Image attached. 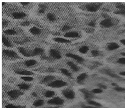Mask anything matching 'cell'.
I'll use <instances>...</instances> for the list:
<instances>
[{
	"label": "cell",
	"mask_w": 125,
	"mask_h": 108,
	"mask_svg": "<svg viewBox=\"0 0 125 108\" xmlns=\"http://www.w3.org/2000/svg\"><path fill=\"white\" fill-rule=\"evenodd\" d=\"M101 5L100 3H91L86 4L85 7L87 11L91 13H94L98 11Z\"/></svg>",
	"instance_id": "obj_1"
},
{
	"label": "cell",
	"mask_w": 125,
	"mask_h": 108,
	"mask_svg": "<svg viewBox=\"0 0 125 108\" xmlns=\"http://www.w3.org/2000/svg\"><path fill=\"white\" fill-rule=\"evenodd\" d=\"M3 54L8 57L12 59H19L20 57L17 53L14 51L8 49H4L2 51Z\"/></svg>",
	"instance_id": "obj_2"
},
{
	"label": "cell",
	"mask_w": 125,
	"mask_h": 108,
	"mask_svg": "<svg viewBox=\"0 0 125 108\" xmlns=\"http://www.w3.org/2000/svg\"><path fill=\"white\" fill-rule=\"evenodd\" d=\"M66 84L67 83L63 80H57L49 83L48 85L52 88H59L65 86Z\"/></svg>",
	"instance_id": "obj_3"
},
{
	"label": "cell",
	"mask_w": 125,
	"mask_h": 108,
	"mask_svg": "<svg viewBox=\"0 0 125 108\" xmlns=\"http://www.w3.org/2000/svg\"><path fill=\"white\" fill-rule=\"evenodd\" d=\"M7 93L10 97L13 99H17L23 94L21 91L17 90L10 91H9Z\"/></svg>",
	"instance_id": "obj_4"
},
{
	"label": "cell",
	"mask_w": 125,
	"mask_h": 108,
	"mask_svg": "<svg viewBox=\"0 0 125 108\" xmlns=\"http://www.w3.org/2000/svg\"><path fill=\"white\" fill-rule=\"evenodd\" d=\"M100 25L102 27L108 28L113 26V23L110 19L106 18L102 20L100 23Z\"/></svg>",
	"instance_id": "obj_5"
},
{
	"label": "cell",
	"mask_w": 125,
	"mask_h": 108,
	"mask_svg": "<svg viewBox=\"0 0 125 108\" xmlns=\"http://www.w3.org/2000/svg\"><path fill=\"white\" fill-rule=\"evenodd\" d=\"M47 103L50 105H61L63 104L64 101L60 97H57L49 100Z\"/></svg>",
	"instance_id": "obj_6"
},
{
	"label": "cell",
	"mask_w": 125,
	"mask_h": 108,
	"mask_svg": "<svg viewBox=\"0 0 125 108\" xmlns=\"http://www.w3.org/2000/svg\"><path fill=\"white\" fill-rule=\"evenodd\" d=\"M50 55L51 56L55 59H59L62 58V55L60 52L55 48H52L50 51Z\"/></svg>",
	"instance_id": "obj_7"
},
{
	"label": "cell",
	"mask_w": 125,
	"mask_h": 108,
	"mask_svg": "<svg viewBox=\"0 0 125 108\" xmlns=\"http://www.w3.org/2000/svg\"><path fill=\"white\" fill-rule=\"evenodd\" d=\"M62 94L64 96L69 99H73L75 96L74 91L70 89H66L62 91Z\"/></svg>",
	"instance_id": "obj_8"
},
{
	"label": "cell",
	"mask_w": 125,
	"mask_h": 108,
	"mask_svg": "<svg viewBox=\"0 0 125 108\" xmlns=\"http://www.w3.org/2000/svg\"><path fill=\"white\" fill-rule=\"evenodd\" d=\"M66 57L72 58L79 63H82L84 61V59L80 56L72 53H68L66 54Z\"/></svg>",
	"instance_id": "obj_9"
},
{
	"label": "cell",
	"mask_w": 125,
	"mask_h": 108,
	"mask_svg": "<svg viewBox=\"0 0 125 108\" xmlns=\"http://www.w3.org/2000/svg\"><path fill=\"white\" fill-rule=\"evenodd\" d=\"M18 49L19 52L24 56L27 57H32V50H29L23 47H19Z\"/></svg>",
	"instance_id": "obj_10"
},
{
	"label": "cell",
	"mask_w": 125,
	"mask_h": 108,
	"mask_svg": "<svg viewBox=\"0 0 125 108\" xmlns=\"http://www.w3.org/2000/svg\"><path fill=\"white\" fill-rule=\"evenodd\" d=\"M64 36L68 38H77L80 37V35L78 32L76 31H69L65 33Z\"/></svg>",
	"instance_id": "obj_11"
},
{
	"label": "cell",
	"mask_w": 125,
	"mask_h": 108,
	"mask_svg": "<svg viewBox=\"0 0 125 108\" xmlns=\"http://www.w3.org/2000/svg\"><path fill=\"white\" fill-rule=\"evenodd\" d=\"M12 16L15 19L19 20L26 17L27 14L23 12H15L12 13Z\"/></svg>",
	"instance_id": "obj_12"
},
{
	"label": "cell",
	"mask_w": 125,
	"mask_h": 108,
	"mask_svg": "<svg viewBox=\"0 0 125 108\" xmlns=\"http://www.w3.org/2000/svg\"><path fill=\"white\" fill-rule=\"evenodd\" d=\"M44 52V50L42 48L39 47H36L32 50V57L42 55Z\"/></svg>",
	"instance_id": "obj_13"
},
{
	"label": "cell",
	"mask_w": 125,
	"mask_h": 108,
	"mask_svg": "<svg viewBox=\"0 0 125 108\" xmlns=\"http://www.w3.org/2000/svg\"><path fill=\"white\" fill-rule=\"evenodd\" d=\"M53 40L55 42L62 44H69L71 43L69 39L60 37H56L53 39Z\"/></svg>",
	"instance_id": "obj_14"
},
{
	"label": "cell",
	"mask_w": 125,
	"mask_h": 108,
	"mask_svg": "<svg viewBox=\"0 0 125 108\" xmlns=\"http://www.w3.org/2000/svg\"><path fill=\"white\" fill-rule=\"evenodd\" d=\"M120 47L117 43L115 42H111L108 44L106 48L108 50L112 51L118 49Z\"/></svg>",
	"instance_id": "obj_15"
},
{
	"label": "cell",
	"mask_w": 125,
	"mask_h": 108,
	"mask_svg": "<svg viewBox=\"0 0 125 108\" xmlns=\"http://www.w3.org/2000/svg\"><path fill=\"white\" fill-rule=\"evenodd\" d=\"M29 31L31 34L35 35H39L41 33V29L36 26L33 27L30 29Z\"/></svg>",
	"instance_id": "obj_16"
},
{
	"label": "cell",
	"mask_w": 125,
	"mask_h": 108,
	"mask_svg": "<svg viewBox=\"0 0 125 108\" xmlns=\"http://www.w3.org/2000/svg\"><path fill=\"white\" fill-rule=\"evenodd\" d=\"M2 42L5 46L7 47H13L12 43L10 41L3 35L2 36Z\"/></svg>",
	"instance_id": "obj_17"
},
{
	"label": "cell",
	"mask_w": 125,
	"mask_h": 108,
	"mask_svg": "<svg viewBox=\"0 0 125 108\" xmlns=\"http://www.w3.org/2000/svg\"><path fill=\"white\" fill-rule=\"evenodd\" d=\"M16 73L18 74L25 76H31L33 75L34 73L32 72L26 70L17 71Z\"/></svg>",
	"instance_id": "obj_18"
},
{
	"label": "cell",
	"mask_w": 125,
	"mask_h": 108,
	"mask_svg": "<svg viewBox=\"0 0 125 108\" xmlns=\"http://www.w3.org/2000/svg\"><path fill=\"white\" fill-rule=\"evenodd\" d=\"M80 91L84 94L85 98L86 99H90L92 98L93 97V95L86 89H81Z\"/></svg>",
	"instance_id": "obj_19"
},
{
	"label": "cell",
	"mask_w": 125,
	"mask_h": 108,
	"mask_svg": "<svg viewBox=\"0 0 125 108\" xmlns=\"http://www.w3.org/2000/svg\"><path fill=\"white\" fill-rule=\"evenodd\" d=\"M55 77L52 76H46L41 80V82L42 84H46L47 83L55 79Z\"/></svg>",
	"instance_id": "obj_20"
},
{
	"label": "cell",
	"mask_w": 125,
	"mask_h": 108,
	"mask_svg": "<svg viewBox=\"0 0 125 108\" xmlns=\"http://www.w3.org/2000/svg\"><path fill=\"white\" fill-rule=\"evenodd\" d=\"M89 48L88 46L83 45L80 47L78 49L79 52L83 54H85L88 52L89 50Z\"/></svg>",
	"instance_id": "obj_21"
},
{
	"label": "cell",
	"mask_w": 125,
	"mask_h": 108,
	"mask_svg": "<svg viewBox=\"0 0 125 108\" xmlns=\"http://www.w3.org/2000/svg\"><path fill=\"white\" fill-rule=\"evenodd\" d=\"M67 64L74 72H77L79 70V68L75 64L72 62L69 61L67 62Z\"/></svg>",
	"instance_id": "obj_22"
},
{
	"label": "cell",
	"mask_w": 125,
	"mask_h": 108,
	"mask_svg": "<svg viewBox=\"0 0 125 108\" xmlns=\"http://www.w3.org/2000/svg\"><path fill=\"white\" fill-rule=\"evenodd\" d=\"M47 18L49 21L51 22H55L57 20L55 16L51 13H49L47 14Z\"/></svg>",
	"instance_id": "obj_23"
},
{
	"label": "cell",
	"mask_w": 125,
	"mask_h": 108,
	"mask_svg": "<svg viewBox=\"0 0 125 108\" xmlns=\"http://www.w3.org/2000/svg\"><path fill=\"white\" fill-rule=\"evenodd\" d=\"M47 7L45 4H41L39 5L38 12L39 14H43L45 13L47 9Z\"/></svg>",
	"instance_id": "obj_24"
},
{
	"label": "cell",
	"mask_w": 125,
	"mask_h": 108,
	"mask_svg": "<svg viewBox=\"0 0 125 108\" xmlns=\"http://www.w3.org/2000/svg\"><path fill=\"white\" fill-rule=\"evenodd\" d=\"M87 75L86 73H83L80 74L77 78V82L79 83H82L87 78Z\"/></svg>",
	"instance_id": "obj_25"
},
{
	"label": "cell",
	"mask_w": 125,
	"mask_h": 108,
	"mask_svg": "<svg viewBox=\"0 0 125 108\" xmlns=\"http://www.w3.org/2000/svg\"><path fill=\"white\" fill-rule=\"evenodd\" d=\"M37 64V61L34 60H27L25 62L24 64L27 67H30L34 66Z\"/></svg>",
	"instance_id": "obj_26"
},
{
	"label": "cell",
	"mask_w": 125,
	"mask_h": 108,
	"mask_svg": "<svg viewBox=\"0 0 125 108\" xmlns=\"http://www.w3.org/2000/svg\"><path fill=\"white\" fill-rule=\"evenodd\" d=\"M3 32L6 35H14L17 34L16 31L13 29H8L4 31Z\"/></svg>",
	"instance_id": "obj_27"
},
{
	"label": "cell",
	"mask_w": 125,
	"mask_h": 108,
	"mask_svg": "<svg viewBox=\"0 0 125 108\" xmlns=\"http://www.w3.org/2000/svg\"><path fill=\"white\" fill-rule=\"evenodd\" d=\"M44 101L41 99H38L35 100L33 104V105L35 107H38L41 106L44 104Z\"/></svg>",
	"instance_id": "obj_28"
},
{
	"label": "cell",
	"mask_w": 125,
	"mask_h": 108,
	"mask_svg": "<svg viewBox=\"0 0 125 108\" xmlns=\"http://www.w3.org/2000/svg\"><path fill=\"white\" fill-rule=\"evenodd\" d=\"M114 78H120V77L119 76L116 74L112 73V72L110 71L107 70H104L102 72Z\"/></svg>",
	"instance_id": "obj_29"
},
{
	"label": "cell",
	"mask_w": 125,
	"mask_h": 108,
	"mask_svg": "<svg viewBox=\"0 0 125 108\" xmlns=\"http://www.w3.org/2000/svg\"><path fill=\"white\" fill-rule=\"evenodd\" d=\"M18 86L20 89L23 90H28L30 88V85L24 83L19 84Z\"/></svg>",
	"instance_id": "obj_30"
},
{
	"label": "cell",
	"mask_w": 125,
	"mask_h": 108,
	"mask_svg": "<svg viewBox=\"0 0 125 108\" xmlns=\"http://www.w3.org/2000/svg\"><path fill=\"white\" fill-rule=\"evenodd\" d=\"M55 94V93L53 91H47L44 94L45 97L47 98H50L53 97Z\"/></svg>",
	"instance_id": "obj_31"
},
{
	"label": "cell",
	"mask_w": 125,
	"mask_h": 108,
	"mask_svg": "<svg viewBox=\"0 0 125 108\" xmlns=\"http://www.w3.org/2000/svg\"><path fill=\"white\" fill-rule=\"evenodd\" d=\"M60 70L62 73L64 75L70 77L71 76V74L65 68H62L60 69Z\"/></svg>",
	"instance_id": "obj_32"
},
{
	"label": "cell",
	"mask_w": 125,
	"mask_h": 108,
	"mask_svg": "<svg viewBox=\"0 0 125 108\" xmlns=\"http://www.w3.org/2000/svg\"><path fill=\"white\" fill-rule=\"evenodd\" d=\"M6 108H25V106L17 105L12 104H8L5 106Z\"/></svg>",
	"instance_id": "obj_33"
},
{
	"label": "cell",
	"mask_w": 125,
	"mask_h": 108,
	"mask_svg": "<svg viewBox=\"0 0 125 108\" xmlns=\"http://www.w3.org/2000/svg\"><path fill=\"white\" fill-rule=\"evenodd\" d=\"M92 55L93 57H97L98 56L100 55V52L97 50H93L91 52Z\"/></svg>",
	"instance_id": "obj_34"
},
{
	"label": "cell",
	"mask_w": 125,
	"mask_h": 108,
	"mask_svg": "<svg viewBox=\"0 0 125 108\" xmlns=\"http://www.w3.org/2000/svg\"><path fill=\"white\" fill-rule=\"evenodd\" d=\"M21 79L26 82H31L34 80V79L32 77L29 76H25L22 77Z\"/></svg>",
	"instance_id": "obj_35"
},
{
	"label": "cell",
	"mask_w": 125,
	"mask_h": 108,
	"mask_svg": "<svg viewBox=\"0 0 125 108\" xmlns=\"http://www.w3.org/2000/svg\"><path fill=\"white\" fill-rule=\"evenodd\" d=\"M71 28L70 26L68 24H66L63 26L62 28V30L63 32H69Z\"/></svg>",
	"instance_id": "obj_36"
},
{
	"label": "cell",
	"mask_w": 125,
	"mask_h": 108,
	"mask_svg": "<svg viewBox=\"0 0 125 108\" xmlns=\"http://www.w3.org/2000/svg\"><path fill=\"white\" fill-rule=\"evenodd\" d=\"M88 103L90 104L96 106L100 107L101 106V105L100 104L94 101H88Z\"/></svg>",
	"instance_id": "obj_37"
},
{
	"label": "cell",
	"mask_w": 125,
	"mask_h": 108,
	"mask_svg": "<svg viewBox=\"0 0 125 108\" xmlns=\"http://www.w3.org/2000/svg\"><path fill=\"white\" fill-rule=\"evenodd\" d=\"M114 90L118 92H125V88L122 87H116L114 88Z\"/></svg>",
	"instance_id": "obj_38"
},
{
	"label": "cell",
	"mask_w": 125,
	"mask_h": 108,
	"mask_svg": "<svg viewBox=\"0 0 125 108\" xmlns=\"http://www.w3.org/2000/svg\"><path fill=\"white\" fill-rule=\"evenodd\" d=\"M117 14L125 16V9H119L115 12Z\"/></svg>",
	"instance_id": "obj_39"
},
{
	"label": "cell",
	"mask_w": 125,
	"mask_h": 108,
	"mask_svg": "<svg viewBox=\"0 0 125 108\" xmlns=\"http://www.w3.org/2000/svg\"><path fill=\"white\" fill-rule=\"evenodd\" d=\"M96 22L94 20H91L88 24V25L89 27L94 28L95 27L96 25Z\"/></svg>",
	"instance_id": "obj_40"
},
{
	"label": "cell",
	"mask_w": 125,
	"mask_h": 108,
	"mask_svg": "<svg viewBox=\"0 0 125 108\" xmlns=\"http://www.w3.org/2000/svg\"><path fill=\"white\" fill-rule=\"evenodd\" d=\"M2 28H4L5 27L8 25L9 24V22L7 20H5L2 19Z\"/></svg>",
	"instance_id": "obj_41"
},
{
	"label": "cell",
	"mask_w": 125,
	"mask_h": 108,
	"mask_svg": "<svg viewBox=\"0 0 125 108\" xmlns=\"http://www.w3.org/2000/svg\"><path fill=\"white\" fill-rule=\"evenodd\" d=\"M30 24V22L26 20L22 22L21 23V25L23 27L28 26Z\"/></svg>",
	"instance_id": "obj_42"
},
{
	"label": "cell",
	"mask_w": 125,
	"mask_h": 108,
	"mask_svg": "<svg viewBox=\"0 0 125 108\" xmlns=\"http://www.w3.org/2000/svg\"><path fill=\"white\" fill-rule=\"evenodd\" d=\"M93 93H100L103 92V91L100 89H95L92 91Z\"/></svg>",
	"instance_id": "obj_43"
},
{
	"label": "cell",
	"mask_w": 125,
	"mask_h": 108,
	"mask_svg": "<svg viewBox=\"0 0 125 108\" xmlns=\"http://www.w3.org/2000/svg\"><path fill=\"white\" fill-rule=\"evenodd\" d=\"M86 32L88 33H93L94 32V29L93 28H91L89 27V28H86Z\"/></svg>",
	"instance_id": "obj_44"
},
{
	"label": "cell",
	"mask_w": 125,
	"mask_h": 108,
	"mask_svg": "<svg viewBox=\"0 0 125 108\" xmlns=\"http://www.w3.org/2000/svg\"><path fill=\"white\" fill-rule=\"evenodd\" d=\"M118 63L121 64H125V58H122L118 59Z\"/></svg>",
	"instance_id": "obj_45"
},
{
	"label": "cell",
	"mask_w": 125,
	"mask_h": 108,
	"mask_svg": "<svg viewBox=\"0 0 125 108\" xmlns=\"http://www.w3.org/2000/svg\"><path fill=\"white\" fill-rule=\"evenodd\" d=\"M100 65V64L98 62H95L93 63V66H92L90 67V68L91 69H93L96 67H97V66Z\"/></svg>",
	"instance_id": "obj_46"
},
{
	"label": "cell",
	"mask_w": 125,
	"mask_h": 108,
	"mask_svg": "<svg viewBox=\"0 0 125 108\" xmlns=\"http://www.w3.org/2000/svg\"><path fill=\"white\" fill-rule=\"evenodd\" d=\"M98 86L100 88L103 89H106L107 88V87L104 84H99L98 85Z\"/></svg>",
	"instance_id": "obj_47"
},
{
	"label": "cell",
	"mask_w": 125,
	"mask_h": 108,
	"mask_svg": "<svg viewBox=\"0 0 125 108\" xmlns=\"http://www.w3.org/2000/svg\"><path fill=\"white\" fill-rule=\"evenodd\" d=\"M20 3L22 5L24 6L28 5L30 3L29 2H22Z\"/></svg>",
	"instance_id": "obj_48"
},
{
	"label": "cell",
	"mask_w": 125,
	"mask_h": 108,
	"mask_svg": "<svg viewBox=\"0 0 125 108\" xmlns=\"http://www.w3.org/2000/svg\"><path fill=\"white\" fill-rule=\"evenodd\" d=\"M82 108H98L97 107L90 106H84L82 107Z\"/></svg>",
	"instance_id": "obj_49"
},
{
	"label": "cell",
	"mask_w": 125,
	"mask_h": 108,
	"mask_svg": "<svg viewBox=\"0 0 125 108\" xmlns=\"http://www.w3.org/2000/svg\"><path fill=\"white\" fill-rule=\"evenodd\" d=\"M120 42L122 44L125 45V39H123L122 40H121L120 41Z\"/></svg>",
	"instance_id": "obj_50"
},
{
	"label": "cell",
	"mask_w": 125,
	"mask_h": 108,
	"mask_svg": "<svg viewBox=\"0 0 125 108\" xmlns=\"http://www.w3.org/2000/svg\"><path fill=\"white\" fill-rule=\"evenodd\" d=\"M47 71L49 72H53L54 71V70L53 68H50L48 69Z\"/></svg>",
	"instance_id": "obj_51"
},
{
	"label": "cell",
	"mask_w": 125,
	"mask_h": 108,
	"mask_svg": "<svg viewBox=\"0 0 125 108\" xmlns=\"http://www.w3.org/2000/svg\"><path fill=\"white\" fill-rule=\"evenodd\" d=\"M120 74L122 76H125V71L121 72Z\"/></svg>",
	"instance_id": "obj_52"
},
{
	"label": "cell",
	"mask_w": 125,
	"mask_h": 108,
	"mask_svg": "<svg viewBox=\"0 0 125 108\" xmlns=\"http://www.w3.org/2000/svg\"><path fill=\"white\" fill-rule=\"evenodd\" d=\"M32 95L34 97H36L37 96V95L36 93L34 92L32 93Z\"/></svg>",
	"instance_id": "obj_53"
},
{
	"label": "cell",
	"mask_w": 125,
	"mask_h": 108,
	"mask_svg": "<svg viewBox=\"0 0 125 108\" xmlns=\"http://www.w3.org/2000/svg\"><path fill=\"white\" fill-rule=\"evenodd\" d=\"M121 54L122 55L125 56V52H123L121 53Z\"/></svg>",
	"instance_id": "obj_54"
},
{
	"label": "cell",
	"mask_w": 125,
	"mask_h": 108,
	"mask_svg": "<svg viewBox=\"0 0 125 108\" xmlns=\"http://www.w3.org/2000/svg\"><path fill=\"white\" fill-rule=\"evenodd\" d=\"M59 107H47L45 108H59Z\"/></svg>",
	"instance_id": "obj_55"
},
{
	"label": "cell",
	"mask_w": 125,
	"mask_h": 108,
	"mask_svg": "<svg viewBox=\"0 0 125 108\" xmlns=\"http://www.w3.org/2000/svg\"><path fill=\"white\" fill-rule=\"evenodd\" d=\"M112 84V85H113L114 86H117V85L115 84H114V83H113V84Z\"/></svg>",
	"instance_id": "obj_56"
},
{
	"label": "cell",
	"mask_w": 125,
	"mask_h": 108,
	"mask_svg": "<svg viewBox=\"0 0 125 108\" xmlns=\"http://www.w3.org/2000/svg\"><path fill=\"white\" fill-rule=\"evenodd\" d=\"M5 3H2V6H3L4 5H5Z\"/></svg>",
	"instance_id": "obj_57"
}]
</instances>
